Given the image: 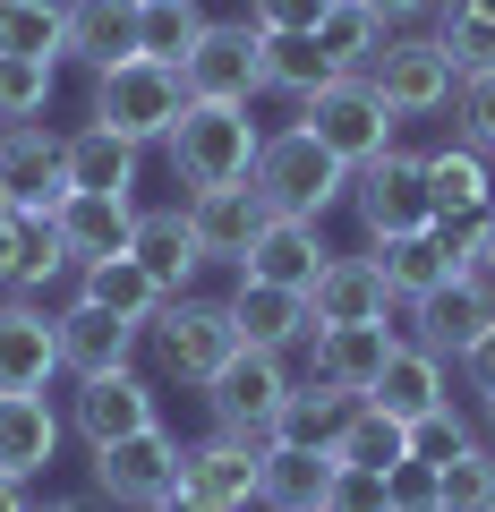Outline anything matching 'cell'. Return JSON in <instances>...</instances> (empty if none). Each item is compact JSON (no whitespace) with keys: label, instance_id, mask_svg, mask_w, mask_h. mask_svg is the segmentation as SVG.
Instances as JSON below:
<instances>
[{"label":"cell","instance_id":"6da1fadb","mask_svg":"<svg viewBox=\"0 0 495 512\" xmlns=\"http://www.w3.org/2000/svg\"><path fill=\"white\" fill-rule=\"evenodd\" d=\"M248 188H257L274 214H291V222H325L333 205H350V163H333L325 146H316L308 128H274L257 146V171H248Z\"/></svg>","mask_w":495,"mask_h":512},{"label":"cell","instance_id":"7a4b0ae2","mask_svg":"<svg viewBox=\"0 0 495 512\" xmlns=\"http://www.w3.org/2000/svg\"><path fill=\"white\" fill-rule=\"evenodd\" d=\"M257 146H265V128L248 120V103H188L180 128L163 137L171 154V180L180 188H231L257 171Z\"/></svg>","mask_w":495,"mask_h":512},{"label":"cell","instance_id":"3957f363","mask_svg":"<svg viewBox=\"0 0 495 512\" xmlns=\"http://www.w3.org/2000/svg\"><path fill=\"white\" fill-rule=\"evenodd\" d=\"M188 111V86L171 60H120V69H94V128L129 137V146H163Z\"/></svg>","mask_w":495,"mask_h":512},{"label":"cell","instance_id":"277c9868","mask_svg":"<svg viewBox=\"0 0 495 512\" xmlns=\"http://www.w3.org/2000/svg\"><path fill=\"white\" fill-rule=\"evenodd\" d=\"M299 128H308L316 146L333 154V163H376V154H393V103L376 86H367V77H333L325 94H308V103H299Z\"/></svg>","mask_w":495,"mask_h":512},{"label":"cell","instance_id":"5b68a950","mask_svg":"<svg viewBox=\"0 0 495 512\" xmlns=\"http://www.w3.org/2000/svg\"><path fill=\"white\" fill-rule=\"evenodd\" d=\"M350 214L367 222V248L376 239H410L436 231V188H427V154H376V163L350 171Z\"/></svg>","mask_w":495,"mask_h":512},{"label":"cell","instance_id":"8992f818","mask_svg":"<svg viewBox=\"0 0 495 512\" xmlns=\"http://www.w3.org/2000/svg\"><path fill=\"white\" fill-rule=\"evenodd\" d=\"M146 333H154V350H163V367L180 384H197V393L239 359V350H248V342H239V325H231V299H197V291L163 299V316H154Z\"/></svg>","mask_w":495,"mask_h":512},{"label":"cell","instance_id":"52a82bcc","mask_svg":"<svg viewBox=\"0 0 495 512\" xmlns=\"http://www.w3.org/2000/svg\"><path fill=\"white\" fill-rule=\"evenodd\" d=\"M282 402H291V367L274 350H239L214 384H205V410H214L222 436L248 444H282Z\"/></svg>","mask_w":495,"mask_h":512},{"label":"cell","instance_id":"ba28073f","mask_svg":"<svg viewBox=\"0 0 495 512\" xmlns=\"http://www.w3.org/2000/svg\"><path fill=\"white\" fill-rule=\"evenodd\" d=\"M188 103H257L265 94V35L248 18H205L197 52L180 60Z\"/></svg>","mask_w":495,"mask_h":512},{"label":"cell","instance_id":"9c48e42d","mask_svg":"<svg viewBox=\"0 0 495 512\" xmlns=\"http://www.w3.org/2000/svg\"><path fill=\"white\" fill-rule=\"evenodd\" d=\"M180 453L188 444L171 436V427H146V436H129V444H103V453H94V495H111L120 512H154L180 487Z\"/></svg>","mask_w":495,"mask_h":512},{"label":"cell","instance_id":"30bf717a","mask_svg":"<svg viewBox=\"0 0 495 512\" xmlns=\"http://www.w3.org/2000/svg\"><path fill=\"white\" fill-rule=\"evenodd\" d=\"M367 86L393 103V120H427V111L453 103V52H444L436 35H393L385 52H376V69H367Z\"/></svg>","mask_w":495,"mask_h":512},{"label":"cell","instance_id":"8fae6325","mask_svg":"<svg viewBox=\"0 0 495 512\" xmlns=\"http://www.w3.org/2000/svg\"><path fill=\"white\" fill-rule=\"evenodd\" d=\"M470 231L478 222H436V231H410V239H376V265H385V291L393 308H410V299H427L436 282L470 274Z\"/></svg>","mask_w":495,"mask_h":512},{"label":"cell","instance_id":"7c38bea8","mask_svg":"<svg viewBox=\"0 0 495 512\" xmlns=\"http://www.w3.org/2000/svg\"><path fill=\"white\" fill-rule=\"evenodd\" d=\"M69 427L86 436V453H103V444H129V436H146V427H163V402H154V384L137 376V367L86 376L69 393Z\"/></svg>","mask_w":495,"mask_h":512},{"label":"cell","instance_id":"4fadbf2b","mask_svg":"<svg viewBox=\"0 0 495 512\" xmlns=\"http://www.w3.org/2000/svg\"><path fill=\"white\" fill-rule=\"evenodd\" d=\"M487 325H495V282L487 274H453L427 299H410V342L436 350V359H461Z\"/></svg>","mask_w":495,"mask_h":512},{"label":"cell","instance_id":"5bb4252c","mask_svg":"<svg viewBox=\"0 0 495 512\" xmlns=\"http://www.w3.org/2000/svg\"><path fill=\"white\" fill-rule=\"evenodd\" d=\"M265 222H274V205H265L248 180H231V188H188V231H197L205 265H248V248H257Z\"/></svg>","mask_w":495,"mask_h":512},{"label":"cell","instance_id":"9a60e30c","mask_svg":"<svg viewBox=\"0 0 495 512\" xmlns=\"http://www.w3.org/2000/svg\"><path fill=\"white\" fill-rule=\"evenodd\" d=\"M137 342H146V325L94 308V299H69V308H60V376H77V384L137 367Z\"/></svg>","mask_w":495,"mask_h":512},{"label":"cell","instance_id":"2e32d148","mask_svg":"<svg viewBox=\"0 0 495 512\" xmlns=\"http://www.w3.org/2000/svg\"><path fill=\"white\" fill-rule=\"evenodd\" d=\"M69 274H77V256L60 248L52 214L9 205V214H0V291H9V299H35V291H52V282H69Z\"/></svg>","mask_w":495,"mask_h":512},{"label":"cell","instance_id":"e0dca14e","mask_svg":"<svg viewBox=\"0 0 495 512\" xmlns=\"http://www.w3.org/2000/svg\"><path fill=\"white\" fill-rule=\"evenodd\" d=\"M0 188H9V205H26V214H52V205L69 197V154H60V137L43 120L0 128Z\"/></svg>","mask_w":495,"mask_h":512},{"label":"cell","instance_id":"ac0fdd59","mask_svg":"<svg viewBox=\"0 0 495 512\" xmlns=\"http://www.w3.org/2000/svg\"><path fill=\"white\" fill-rule=\"evenodd\" d=\"M60 376V316L35 299H0V393H43Z\"/></svg>","mask_w":495,"mask_h":512},{"label":"cell","instance_id":"d6986e66","mask_svg":"<svg viewBox=\"0 0 495 512\" xmlns=\"http://www.w3.org/2000/svg\"><path fill=\"white\" fill-rule=\"evenodd\" d=\"M129 256L163 282V299H188V291H197V274H205V248H197V231H188V205H137Z\"/></svg>","mask_w":495,"mask_h":512},{"label":"cell","instance_id":"ffe728a7","mask_svg":"<svg viewBox=\"0 0 495 512\" xmlns=\"http://www.w3.org/2000/svg\"><path fill=\"white\" fill-rule=\"evenodd\" d=\"M257 461H265V444L222 436V427H214L205 444L180 453V487L205 495V504H222V512H248V504H257Z\"/></svg>","mask_w":495,"mask_h":512},{"label":"cell","instance_id":"44dd1931","mask_svg":"<svg viewBox=\"0 0 495 512\" xmlns=\"http://www.w3.org/2000/svg\"><path fill=\"white\" fill-rule=\"evenodd\" d=\"M60 60L77 69L137 60V0H60Z\"/></svg>","mask_w":495,"mask_h":512},{"label":"cell","instance_id":"7402d4cb","mask_svg":"<svg viewBox=\"0 0 495 512\" xmlns=\"http://www.w3.org/2000/svg\"><path fill=\"white\" fill-rule=\"evenodd\" d=\"M52 231L77 265H103V256H129L137 239V197H94V188H69L52 205Z\"/></svg>","mask_w":495,"mask_h":512},{"label":"cell","instance_id":"603a6c76","mask_svg":"<svg viewBox=\"0 0 495 512\" xmlns=\"http://www.w3.org/2000/svg\"><path fill=\"white\" fill-rule=\"evenodd\" d=\"M367 402L385 410V419L419 427V419H436V410H453V376H444V359H436V350H419V342H393L385 376L367 384Z\"/></svg>","mask_w":495,"mask_h":512},{"label":"cell","instance_id":"cb8c5ba5","mask_svg":"<svg viewBox=\"0 0 495 512\" xmlns=\"http://www.w3.org/2000/svg\"><path fill=\"white\" fill-rule=\"evenodd\" d=\"M308 316L316 325H376V316H393L385 265L376 256H325V274L308 282Z\"/></svg>","mask_w":495,"mask_h":512},{"label":"cell","instance_id":"d4e9b609","mask_svg":"<svg viewBox=\"0 0 495 512\" xmlns=\"http://www.w3.org/2000/svg\"><path fill=\"white\" fill-rule=\"evenodd\" d=\"M333 470H342V461H333L325 444H265V461H257V504H265V512H325Z\"/></svg>","mask_w":495,"mask_h":512},{"label":"cell","instance_id":"484cf974","mask_svg":"<svg viewBox=\"0 0 495 512\" xmlns=\"http://www.w3.org/2000/svg\"><path fill=\"white\" fill-rule=\"evenodd\" d=\"M231 325H239V342L248 350H291V342H308L316 333V316H308V291H282V282H248L239 274V291H231Z\"/></svg>","mask_w":495,"mask_h":512},{"label":"cell","instance_id":"4316f807","mask_svg":"<svg viewBox=\"0 0 495 512\" xmlns=\"http://www.w3.org/2000/svg\"><path fill=\"white\" fill-rule=\"evenodd\" d=\"M308 350H316L308 376H325V384H342V393L367 402V384L385 376V359H393V325L385 316H376V325H316Z\"/></svg>","mask_w":495,"mask_h":512},{"label":"cell","instance_id":"83f0119b","mask_svg":"<svg viewBox=\"0 0 495 512\" xmlns=\"http://www.w3.org/2000/svg\"><path fill=\"white\" fill-rule=\"evenodd\" d=\"M60 453V410L43 393H0V478H26L35 487Z\"/></svg>","mask_w":495,"mask_h":512},{"label":"cell","instance_id":"f1b7e54d","mask_svg":"<svg viewBox=\"0 0 495 512\" xmlns=\"http://www.w3.org/2000/svg\"><path fill=\"white\" fill-rule=\"evenodd\" d=\"M325 231H316V222H291V214H274L257 231V248H248V265H239V274L248 282H282V291H308L316 274H325Z\"/></svg>","mask_w":495,"mask_h":512},{"label":"cell","instance_id":"f546056e","mask_svg":"<svg viewBox=\"0 0 495 512\" xmlns=\"http://www.w3.org/2000/svg\"><path fill=\"white\" fill-rule=\"evenodd\" d=\"M427 188H436V222H487L495 214V171L478 146H436L427 154Z\"/></svg>","mask_w":495,"mask_h":512},{"label":"cell","instance_id":"4dcf8cb0","mask_svg":"<svg viewBox=\"0 0 495 512\" xmlns=\"http://www.w3.org/2000/svg\"><path fill=\"white\" fill-rule=\"evenodd\" d=\"M342 470H376V478H402L410 470V427L402 419H385L376 402H359L342 427H333V444H325Z\"/></svg>","mask_w":495,"mask_h":512},{"label":"cell","instance_id":"1f68e13d","mask_svg":"<svg viewBox=\"0 0 495 512\" xmlns=\"http://www.w3.org/2000/svg\"><path fill=\"white\" fill-rule=\"evenodd\" d=\"M60 154H69V188H94V197H137V154L129 137H111V128H77V137H60Z\"/></svg>","mask_w":495,"mask_h":512},{"label":"cell","instance_id":"d6a6232c","mask_svg":"<svg viewBox=\"0 0 495 512\" xmlns=\"http://www.w3.org/2000/svg\"><path fill=\"white\" fill-rule=\"evenodd\" d=\"M77 299H94V308H111V316H129V325H154V316H163V282H154L137 256L77 265Z\"/></svg>","mask_w":495,"mask_h":512},{"label":"cell","instance_id":"836d02e7","mask_svg":"<svg viewBox=\"0 0 495 512\" xmlns=\"http://www.w3.org/2000/svg\"><path fill=\"white\" fill-rule=\"evenodd\" d=\"M385 43H393V26L376 18L367 0H333V9H325V26H316V52L333 60V77H367Z\"/></svg>","mask_w":495,"mask_h":512},{"label":"cell","instance_id":"e575fe53","mask_svg":"<svg viewBox=\"0 0 495 512\" xmlns=\"http://www.w3.org/2000/svg\"><path fill=\"white\" fill-rule=\"evenodd\" d=\"M427 512H495V453L461 444L453 461L427 470Z\"/></svg>","mask_w":495,"mask_h":512},{"label":"cell","instance_id":"d590c367","mask_svg":"<svg viewBox=\"0 0 495 512\" xmlns=\"http://www.w3.org/2000/svg\"><path fill=\"white\" fill-rule=\"evenodd\" d=\"M333 86V60L316 52V35H265V94L282 103H308Z\"/></svg>","mask_w":495,"mask_h":512},{"label":"cell","instance_id":"8d00e7d4","mask_svg":"<svg viewBox=\"0 0 495 512\" xmlns=\"http://www.w3.org/2000/svg\"><path fill=\"white\" fill-rule=\"evenodd\" d=\"M359 410V393H342V384H325V376H308V384H291V402H282V444H333V427Z\"/></svg>","mask_w":495,"mask_h":512},{"label":"cell","instance_id":"74e56055","mask_svg":"<svg viewBox=\"0 0 495 512\" xmlns=\"http://www.w3.org/2000/svg\"><path fill=\"white\" fill-rule=\"evenodd\" d=\"M197 35H205L197 0H137V52L146 60H171V69H180V60L197 52Z\"/></svg>","mask_w":495,"mask_h":512},{"label":"cell","instance_id":"f35d334b","mask_svg":"<svg viewBox=\"0 0 495 512\" xmlns=\"http://www.w3.org/2000/svg\"><path fill=\"white\" fill-rule=\"evenodd\" d=\"M0 52L9 60H60V0H0Z\"/></svg>","mask_w":495,"mask_h":512},{"label":"cell","instance_id":"ab89813d","mask_svg":"<svg viewBox=\"0 0 495 512\" xmlns=\"http://www.w3.org/2000/svg\"><path fill=\"white\" fill-rule=\"evenodd\" d=\"M52 86H60V60H9L0 52V128H26L52 111Z\"/></svg>","mask_w":495,"mask_h":512},{"label":"cell","instance_id":"60d3db41","mask_svg":"<svg viewBox=\"0 0 495 512\" xmlns=\"http://www.w3.org/2000/svg\"><path fill=\"white\" fill-rule=\"evenodd\" d=\"M453 120H461V146L495 154V69H478V77L453 86Z\"/></svg>","mask_w":495,"mask_h":512},{"label":"cell","instance_id":"b9f144b4","mask_svg":"<svg viewBox=\"0 0 495 512\" xmlns=\"http://www.w3.org/2000/svg\"><path fill=\"white\" fill-rule=\"evenodd\" d=\"M436 43L453 52V77L495 69V26H487V18H444V26H436Z\"/></svg>","mask_w":495,"mask_h":512},{"label":"cell","instance_id":"7bdbcfd3","mask_svg":"<svg viewBox=\"0 0 495 512\" xmlns=\"http://www.w3.org/2000/svg\"><path fill=\"white\" fill-rule=\"evenodd\" d=\"M325 512H402V495H393V478H376V470H333Z\"/></svg>","mask_w":495,"mask_h":512},{"label":"cell","instance_id":"ee69618b","mask_svg":"<svg viewBox=\"0 0 495 512\" xmlns=\"http://www.w3.org/2000/svg\"><path fill=\"white\" fill-rule=\"evenodd\" d=\"M333 0H248V26L257 35H316Z\"/></svg>","mask_w":495,"mask_h":512},{"label":"cell","instance_id":"f6af8a7d","mask_svg":"<svg viewBox=\"0 0 495 512\" xmlns=\"http://www.w3.org/2000/svg\"><path fill=\"white\" fill-rule=\"evenodd\" d=\"M461 444H470V427H461V410H436V419H419V427H410V461H419V470H436V461H453Z\"/></svg>","mask_w":495,"mask_h":512},{"label":"cell","instance_id":"bcb514c9","mask_svg":"<svg viewBox=\"0 0 495 512\" xmlns=\"http://www.w3.org/2000/svg\"><path fill=\"white\" fill-rule=\"evenodd\" d=\"M453 367H461V384H470L478 402H495V325H487V333H478V342H470V350H461V359H453Z\"/></svg>","mask_w":495,"mask_h":512},{"label":"cell","instance_id":"7dc6e473","mask_svg":"<svg viewBox=\"0 0 495 512\" xmlns=\"http://www.w3.org/2000/svg\"><path fill=\"white\" fill-rule=\"evenodd\" d=\"M470 274H487V282H495V214L470 231Z\"/></svg>","mask_w":495,"mask_h":512},{"label":"cell","instance_id":"c3c4849f","mask_svg":"<svg viewBox=\"0 0 495 512\" xmlns=\"http://www.w3.org/2000/svg\"><path fill=\"white\" fill-rule=\"evenodd\" d=\"M367 9H376V18H385V26H402V18H419L427 0H367Z\"/></svg>","mask_w":495,"mask_h":512},{"label":"cell","instance_id":"681fc988","mask_svg":"<svg viewBox=\"0 0 495 512\" xmlns=\"http://www.w3.org/2000/svg\"><path fill=\"white\" fill-rule=\"evenodd\" d=\"M154 512H222V504H205V495H188V487H171V495H163V504H154Z\"/></svg>","mask_w":495,"mask_h":512},{"label":"cell","instance_id":"f907efd6","mask_svg":"<svg viewBox=\"0 0 495 512\" xmlns=\"http://www.w3.org/2000/svg\"><path fill=\"white\" fill-rule=\"evenodd\" d=\"M0 512H35V495H26V478H0Z\"/></svg>","mask_w":495,"mask_h":512},{"label":"cell","instance_id":"816d5d0a","mask_svg":"<svg viewBox=\"0 0 495 512\" xmlns=\"http://www.w3.org/2000/svg\"><path fill=\"white\" fill-rule=\"evenodd\" d=\"M444 18H487L495 26V0H444Z\"/></svg>","mask_w":495,"mask_h":512},{"label":"cell","instance_id":"f5cc1de1","mask_svg":"<svg viewBox=\"0 0 495 512\" xmlns=\"http://www.w3.org/2000/svg\"><path fill=\"white\" fill-rule=\"evenodd\" d=\"M35 512H94V504H77V495H52V504H35Z\"/></svg>","mask_w":495,"mask_h":512},{"label":"cell","instance_id":"db71d44e","mask_svg":"<svg viewBox=\"0 0 495 512\" xmlns=\"http://www.w3.org/2000/svg\"><path fill=\"white\" fill-rule=\"evenodd\" d=\"M487 436H495V402H487Z\"/></svg>","mask_w":495,"mask_h":512},{"label":"cell","instance_id":"11a10c76","mask_svg":"<svg viewBox=\"0 0 495 512\" xmlns=\"http://www.w3.org/2000/svg\"><path fill=\"white\" fill-rule=\"evenodd\" d=\"M0 214H9V188H0Z\"/></svg>","mask_w":495,"mask_h":512}]
</instances>
